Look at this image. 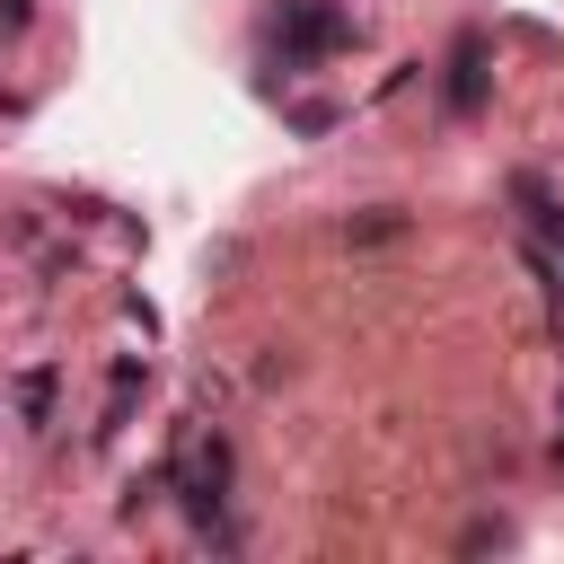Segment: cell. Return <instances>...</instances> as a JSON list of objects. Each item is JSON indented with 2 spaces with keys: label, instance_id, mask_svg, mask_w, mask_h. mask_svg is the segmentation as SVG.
<instances>
[{
  "label": "cell",
  "instance_id": "6da1fadb",
  "mask_svg": "<svg viewBox=\"0 0 564 564\" xmlns=\"http://www.w3.org/2000/svg\"><path fill=\"white\" fill-rule=\"evenodd\" d=\"M361 26H352V9H335V0H273L264 9V44H282L273 62H264V79L282 70V79H300V70H317L326 53H344Z\"/></svg>",
  "mask_w": 564,
  "mask_h": 564
},
{
  "label": "cell",
  "instance_id": "7a4b0ae2",
  "mask_svg": "<svg viewBox=\"0 0 564 564\" xmlns=\"http://www.w3.org/2000/svg\"><path fill=\"white\" fill-rule=\"evenodd\" d=\"M485 97H494L485 26H458V44H449V79H441V106H449V123H476V115H485Z\"/></svg>",
  "mask_w": 564,
  "mask_h": 564
},
{
  "label": "cell",
  "instance_id": "3957f363",
  "mask_svg": "<svg viewBox=\"0 0 564 564\" xmlns=\"http://www.w3.org/2000/svg\"><path fill=\"white\" fill-rule=\"evenodd\" d=\"M18 414L44 432L53 423V361H35V370H18Z\"/></svg>",
  "mask_w": 564,
  "mask_h": 564
},
{
  "label": "cell",
  "instance_id": "277c9868",
  "mask_svg": "<svg viewBox=\"0 0 564 564\" xmlns=\"http://www.w3.org/2000/svg\"><path fill=\"white\" fill-rule=\"evenodd\" d=\"M344 238H352V247H379V238H405V212H397V203H379V212H361V220H344Z\"/></svg>",
  "mask_w": 564,
  "mask_h": 564
},
{
  "label": "cell",
  "instance_id": "5b68a950",
  "mask_svg": "<svg viewBox=\"0 0 564 564\" xmlns=\"http://www.w3.org/2000/svg\"><path fill=\"white\" fill-rule=\"evenodd\" d=\"M529 238H538V247H546V256H555V264H564V203H546V212H538V220H529Z\"/></svg>",
  "mask_w": 564,
  "mask_h": 564
},
{
  "label": "cell",
  "instance_id": "8992f818",
  "mask_svg": "<svg viewBox=\"0 0 564 564\" xmlns=\"http://www.w3.org/2000/svg\"><path fill=\"white\" fill-rule=\"evenodd\" d=\"M291 132H308V141H317V132H335V106H326V97H308V106H291Z\"/></svg>",
  "mask_w": 564,
  "mask_h": 564
},
{
  "label": "cell",
  "instance_id": "52a82bcc",
  "mask_svg": "<svg viewBox=\"0 0 564 564\" xmlns=\"http://www.w3.org/2000/svg\"><path fill=\"white\" fill-rule=\"evenodd\" d=\"M35 26V0H0V35H26Z\"/></svg>",
  "mask_w": 564,
  "mask_h": 564
},
{
  "label": "cell",
  "instance_id": "ba28073f",
  "mask_svg": "<svg viewBox=\"0 0 564 564\" xmlns=\"http://www.w3.org/2000/svg\"><path fill=\"white\" fill-rule=\"evenodd\" d=\"M555 458H564V423H555Z\"/></svg>",
  "mask_w": 564,
  "mask_h": 564
}]
</instances>
